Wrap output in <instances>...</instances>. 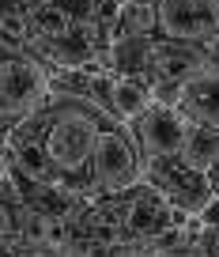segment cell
I'll return each instance as SVG.
<instances>
[{
	"label": "cell",
	"instance_id": "6da1fadb",
	"mask_svg": "<svg viewBox=\"0 0 219 257\" xmlns=\"http://www.w3.org/2000/svg\"><path fill=\"white\" fill-rule=\"evenodd\" d=\"M110 113L98 110L91 98L68 95V91H53L42 110H34L27 121H19L12 133L34 137L46 155L53 159L65 189L91 197V167H95V144ZM117 121V117H114Z\"/></svg>",
	"mask_w": 219,
	"mask_h": 257
},
{
	"label": "cell",
	"instance_id": "7c38bea8",
	"mask_svg": "<svg viewBox=\"0 0 219 257\" xmlns=\"http://www.w3.org/2000/svg\"><path fill=\"white\" fill-rule=\"evenodd\" d=\"M204 46H208V49H211V57H215V61H219V27H215V34H211V38L204 42Z\"/></svg>",
	"mask_w": 219,
	"mask_h": 257
},
{
	"label": "cell",
	"instance_id": "ba28073f",
	"mask_svg": "<svg viewBox=\"0 0 219 257\" xmlns=\"http://www.w3.org/2000/svg\"><path fill=\"white\" fill-rule=\"evenodd\" d=\"M178 113L189 125H204V128H215L219 133V61L215 57L181 83Z\"/></svg>",
	"mask_w": 219,
	"mask_h": 257
},
{
	"label": "cell",
	"instance_id": "277c9868",
	"mask_svg": "<svg viewBox=\"0 0 219 257\" xmlns=\"http://www.w3.org/2000/svg\"><path fill=\"white\" fill-rule=\"evenodd\" d=\"M147 182L174 204L178 216H200V208L215 197L211 193V182L200 167L185 159V155H166V159L147 163Z\"/></svg>",
	"mask_w": 219,
	"mask_h": 257
},
{
	"label": "cell",
	"instance_id": "52a82bcc",
	"mask_svg": "<svg viewBox=\"0 0 219 257\" xmlns=\"http://www.w3.org/2000/svg\"><path fill=\"white\" fill-rule=\"evenodd\" d=\"M219 27V0H159V34L208 42Z\"/></svg>",
	"mask_w": 219,
	"mask_h": 257
},
{
	"label": "cell",
	"instance_id": "8992f818",
	"mask_svg": "<svg viewBox=\"0 0 219 257\" xmlns=\"http://www.w3.org/2000/svg\"><path fill=\"white\" fill-rule=\"evenodd\" d=\"M185 216L174 212V204L155 189L151 182H140L129 189V204H125V242H151L166 227L181 223Z\"/></svg>",
	"mask_w": 219,
	"mask_h": 257
},
{
	"label": "cell",
	"instance_id": "30bf717a",
	"mask_svg": "<svg viewBox=\"0 0 219 257\" xmlns=\"http://www.w3.org/2000/svg\"><path fill=\"white\" fill-rule=\"evenodd\" d=\"M181 155L208 174L211 159L219 155V133L215 128H204V125H189V140H185V148H181Z\"/></svg>",
	"mask_w": 219,
	"mask_h": 257
},
{
	"label": "cell",
	"instance_id": "5b68a950",
	"mask_svg": "<svg viewBox=\"0 0 219 257\" xmlns=\"http://www.w3.org/2000/svg\"><path fill=\"white\" fill-rule=\"evenodd\" d=\"M136 140L144 163L155 159H166V155H178L189 140V121L178 113V106H166V102H151L144 113H136L132 121H125Z\"/></svg>",
	"mask_w": 219,
	"mask_h": 257
},
{
	"label": "cell",
	"instance_id": "7a4b0ae2",
	"mask_svg": "<svg viewBox=\"0 0 219 257\" xmlns=\"http://www.w3.org/2000/svg\"><path fill=\"white\" fill-rule=\"evenodd\" d=\"M49 68L31 53L23 38L0 31V144L12 137V128L27 121L34 110L49 102Z\"/></svg>",
	"mask_w": 219,
	"mask_h": 257
},
{
	"label": "cell",
	"instance_id": "9c48e42d",
	"mask_svg": "<svg viewBox=\"0 0 219 257\" xmlns=\"http://www.w3.org/2000/svg\"><path fill=\"white\" fill-rule=\"evenodd\" d=\"M117 117L121 121H132L136 113H144L147 106L155 102L151 98V83L147 80H136V76H117Z\"/></svg>",
	"mask_w": 219,
	"mask_h": 257
},
{
	"label": "cell",
	"instance_id": "8fae6325",
	"mask_svg": "<svg viewBox=\"0 0 219 257\" xmlns=\"http://www.w3.org/2000/svg\"><path fill=\"white\" fill-rule=\"evenodd\" d=\"M208 182H211V193H219V155L211 159V167H208Z\"/></svg>",
	"mask_w": 219,
	"mask_h": 257
},
{
	"label": "cell",
	"instance_id": "3957f363",
	"mask_svg": "<svg viewBox=\"0 0 219 257\" xmlns=\"http://www.w3.org/2000/svg\"><path fill=\"white\" fill-rule=\"evenodd\" d=\"M147 178V163L140 155L125 121H106L95 144V167H91V197H110V193H129Z\"/></svg>",
	"mask_w": 219,
	"mask_h": 257
}]
</instances>
